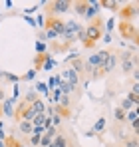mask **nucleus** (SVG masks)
Segmentation results:
<instances>
[{"label": "nucleus", "instance_id": "9d476101", "mask_svg": "<svg viewBox=\"0 0 139 147\" xmlns=\"http://www.w3.org/2000/svg\"><path fill=\"white\" fill-rule=\"evenodd\" d=\"M115 64H117V56L115 54H107L103 64H101V68H99V72H111L115 68Z\"/></svg>", "mask_w": 139, "mask_h": 147}, {"label": "nucleus", "instance_id": "c9c22d12", "mask_svg": "<svg viewBox=\"0 0 139 147\" xmlns=\"http://www.w3.org/2000/svg\"><path fill=\"white\" fill-rule=\"evenodd\" d=\"M103 42L109 44V42H111V34H103Z\"/></svg>", "mask_w": 139, "mask_h": 147}, {"label": "nucleus", "instance_id": "aec40b11", "mask_svg": "<svg viewBox=\"0 0 139 147\" xmlns=\"http://www.w3.org/2000/svg\"><path fill=\"white\" fill-rule=\"evenodd\" d=\"M103 127H105V119H103V117H99V119L95 121V125H93L92 131H93V133H97V131H101Z\"/></svg>", "mask_w": 139, "mask_h": 147}, {"label": "nucleus", "instance_id": "393cba45", "mask_svg": "<svg viewBox=\"0 0 139 147\" xmlns=\"http://www.w3.org/2000/svg\"><path fill=\"white\" fill-rule=\"evenodd\" d=\"M115 119H117V121H121V123L125 121V111H123L121 107H117V109H115Z\"/></svg>", "mask_w": 139, "mask_h": 147}, {"label": "nucleus", "instance_id": "ddd939ff", "mask_svg": "<svg viewBox=\"0 0 139 147\" xmlns=\"http://www.w3.org/2000/svg\"><path fill=\"white\" fill-rule=\"evenodd\" d=\"M72 10L78 14V16H86V10H88V2L86 0H78V2H72Z\"/></svg>", "mask_w": 139, "mask_h": 147}, {"label": "nucleus", "instance_id": "2eb2a0df", "mask_svg": "<svg viewBox=\"0 0 139 147\" xmlns=\"http://www.w3.org/2000/svg\"><path fill=\"white\" fill-rule=\"evenodd\" d=\"M99 6H103V8L111 10V12H117L119 6H121V2H117V0H103V2H99Z\"/></svg>", "mask_w": 139, "mask_h": 147}, {"label": "nucleus", "instance_id": "dca6fc26", "mask_svg": "<svg viewBox=\"0 0 139 147\" xmlns=\"http://www.w3.org/2000/svg\"><path fill=\"white\" fill-rule=\"evenodd\" d=\"M32 105V109H34V113H46V103H44V99H36L34 103H30Z\"/></svg>", "mask_w": 139, "mask_h": 147}, {"label": "nucleus", "instance_id": "4c0bfd02", "mask_svg": "<svg viewBox=\"0 0 139 147\" xmlns=\"http://www.w3.org/2000/svg\"><path fill=\"white\" fill-rule=\"evenodd\" d=\"M137 92H139V86H137V84H133V88H131V94H137Z\"/></svg>", "mask_w": 139, "mask_h": 147}, {"label": "nucleus", "instance_id": "ea45409f", "mask_svg": "<svg viewBox=\"0 0 139 147\" xmlns=\"http://www.w3.org/2000/svg\"><path fill=\"white\" fill-rule=\"evenodd\" d=\"M50 147H54V145H52V143H50Z\"/></svg>", "mask_w": 139, "mask_h": 147}, {"label": "nucleus", "instance_id": "1a4fd4ad", "mask_svg": "<svg viewBox=\"0 0 139 147\" xmlns=\"http://www.w3.org/2000/svg\"><path fill=\"white\" fill-rule=\"evenodd\" d=\"M119 14H121V22H129L131 18L137 16V4H129V6H125V8H121Z\"/></svg>", "mask_w": 139, "mask_h": 147}, {"label": "nucleus", "instance_id": "4be33fe9", "mask_svg": "<svg viewBox=\"0 0 139 147\" xmlns=\"http://www.w3.org/2000/svg\"><path fill=\"white\" fill-rule=\"evenodd\" d=\"M38 92H40V94H48L50 90H48V86L44 82H38V84H36V94H38Z\"/></svg>", "mask_w": 139, "mask_h": 147}, {"label": "nucleus", "instance_id": "f257e3e1", "mask_svg": "<svg viewBox=\"0 0 139 147\" xmlns=\"http://www.w3.org/2000/svg\"><path fill=\"white\" fill-rule=\"evenodd\" d=\"M101 36H103L101 28H97V26L90 24L88 28H84V42H82V44H84L86 48H92L97 40H101Z\"/></svg>", "mask_w": 139, "mask_h": 147}, {"label": "nucleus", "instance_id": "412c9836", "mask_svg": "<svg viewBox=\"0 0 139 147\" xmlns=\"http://www.w3.org/2000/svg\"><path fill=\"white\" fill-rule=\"evenodd\" d=\"M36 99H38V94H36V92H28L26 98H24V101H26V103H34Z\"/></svg>", "mask_w": 139, "mask_h": 147}, {"label": "nucleus", "instance_id": "c85d7f7f", "mask_svg": "<svg viewBox=\"0 0 139 147\" xmlns=\"http://www.w3.org/2000/svg\"><path fill=\"white\" fill-rule=\"evenodd\" d=\"M103 26H105V30H107V34H109V32L113 30V26H115V22H113V20L109 18V20H105V22H103Z\"/></svg>", "mask_w": 139, "mask_h": 147}, {"label": "nucleus", "instance_id": "bb28decb", "mask_svg": "<svg viewBox=\"0 0 139 147\" xmlns=\"http://www.w3.org/2000/svg\"><path fill=\"white\" fill-rule=\"evenodd\" d=\"M127 121H129V123H137V109L129 111V115H127Z\"/></svg>", "mask_w": 139, "mask_h": 147}, {"label": "nucleus", "instance_id": "cd10ccee", "mask_svg": "<svg viewBox=\"0 0 139 147\" xmlns=\"http://www.w3.org/2000/svg\"><path fill=\"white\" fill-rule=\"evenodd\" d=\"M58 84H60V76H54V78L48 82L46 86H48V90H50V88H54V86H58Z\"/></svg>", "mask_w": 139, "mask_h": 147}, {"label": "nucleus", "instance_id": "f704fd0d", "mask_svg": "<svg viewBox=\"0 0 139 147\" xmlns=\"http://www.w3.org/2000/svg\"><path fill=\"white\" fill-rule=\"evenodd\" d=\"M10 145L12 147H26V145H22L20 141H16V139H10Z\"/></svg>", "mask_w": 139, "mask_h": 147}, {"label": "nucleus", "instance_id": "f03ea898", "mask_svg": "<svg viewBox=\"0 0 139 147\" xmlns=\"http://www.w3.org/2000/svg\"><path fill=\"white\" fill-rule=\"evenodd\" d=\"M14 115H16V119H18V121H32L36 113H34V109H32V105H30V103L20 101V103H18V107L14 109Z\"/></svg>", "mask_w": 139, "mask_h": 147}, {"label": "nucleus", "instance_id": "a211bd4d", "mask_svg": "<svg viewBox=\"0 0 139 147\" xmlns=\"http://www.w3.org/2000/svg\"><path fill=\"white\" fill-rule=\"evenodd\" d=\"M18 127H20L22 133H34V125H32L30 121H20V123H18Z\"/></svg>", "mask_w": 139, "mask_h": 147}, {"label": "nucleus", "instance_id": "6ab92c4d", "mask_svg": "<svg viewBox=\"0 0 139 147\" xmlns=\"http://www.w3.org/2000/svg\"><path fill=\"white\" fill-rule=\"evenodd\" d=\"M46 117H48L46 113H36V115H34V119H32L30 123H32L34 127H38V125H42V123L46 121Z\"/></svg>", "mask_w": 139, "mask_h": 147}, {"label": "nucleus", "instance_id": "f8f14e48", "mask_svg": "<svg viewBox=\"0 0 139 147\" xmlns=\"http://www.w3.org/2000/svg\"><path fill=\"white\" fill-rule=\"evenodd\" d=\"M133 70H135V56L123 54V72H133Z\"/></svg>", "mask_w": 139, "mask_h": 147}, {"label": "nucleus", "instance_id": "20e7f679", "mask_svg": "<svg viewBox=\"0 0 139 147\" xmlns=\"http://www.w3.org/2000/svg\"><path fill=\"white\" fill-rule=\"evenodd\" d=\"M82 32V24H78V22H74V20H70L66 22V30H64V38L68 40V42H76L78 40V34Z\"/></svg>", "mask_w": 139, "mask_h": 147}, {"label": "nucleus", "instance_id": "7c9ffc66", "mask_svg": "<svg viewBox=\"0 0 139 147\" xmlns=\"http://www.w3.org/2000/svg\"><path fill=\"white\" fill-rule=\"evenodd\" d=\"M46 36L50 38V40H54V38H58V34H56V32H54L52 28H48V26H46Z\"/></svg>", "mask_w": 139, "mask_h": 147}, {"label": "nucleus", "instance_id": "e433bc0d", "mask_svg": "<svg viewBox=\"0 0 139 147\" xmlns=\"http://www.w3.org/2000/svg\"><path fill=\"white\" fill-rule=\"evenodd\" d=\"M26 22H28V24H32V26H36V22H34V18H30V16H26Z\"/></svg>", "mask_w": 139, "mask_h": 147}, {"label": "nucleus", "instance_id": "72a5a7b5", "mask_svg": "<svg viewBox=\"0 0 139 147\" xmlns=\"http://www.w3.org/2000/svg\"><path fill=\"white\" fill-rule=\"evenodd\" d=\"M34 76H36V70H30V72L24 76V80H34Z\"/></svg>", "mask_w": 139, "mask_h": 147}, {"label": "nucleus", "instance_id": "f3484780", "mask_svg": "<svg viewBox=\"0 0 139 147\" xmlns=\"http://www.w3.org/2000/svg\"><path fill=\"white\" fill-rule=\"evenodd\" d=\"M52 145L54 147H70V141L64 135H56V137L52 139Z\"/></svg>", "mask_w": 139, "mask_h": 147}, {"label": "nucleus", "instance_id": "39448f33", "mask_svg": "<svg viewBox=\"0 0 139 147\" xmlns=\"http://www.w3.org/2000/svg\"><path fill=\"white\" fill-rule=\"evenodd\" d=\"M119 34L125 38V40H137V28L135 24H131V22H121L119 24Z\"/></svg>", "mask_w": 139, "mask_h": 147}, {"label": "nucleus", "instance_id": "9b49d317", "mask_svg": "<svg viewBox=\"0 0 139 147\" xmlns=\"http://www.w3.org/2000/svg\"><path fill=\"white\" fill-rule=\"evenodd\" d=\"M99 2L97 0H92V2H88V10H86V18L88 20H93V18H97V14H99Z\"/></svg>", "mask_w": 139, "mask_h": 147}, {"label": "nucleus", "instance_id": "2f4dec72", "mask_svg": "<svg viewBox=\"0 0 139 147\" xmlns=\"http://www.w3.org/2000/svg\"><path fill=\"white\" fill-rule=\"evenodd\" d=\"M125 147H137V137H133V139H125Z\"/></svg>", "mask_w": 139, "mask_h": 147}, {"label": "nucleus", "instance_id": "c756f323", "mask_svg": "<svg viewBox=\"0 0 139 147\" xmlns=\"http://www.w3.org/2000/svg\"><path fill=\"white\" fill-rule=\"evenodd\" d=\"M50 143H52V139H50V137H46V135H42V137H40V145H42V147H50Z\"/></svg>", "mask_w": 139, "mask_h": 147}, {"label": "nucleus", "instance_id": "7ed1b4c3", "mask_svg": "<svg viewBox=\"0 0 139 147\" xmlns=\"http://www.w3.org/2000/svg\"><path fill=\"white\" fill-rule=\"evenodd\" d=\"M48 6H50V16L60 18V14L68 12L70 8H72V2H68V0H56V2H50Z\"/></svg>", "mask_w": 139, "mask_h": 147}, {"label": "nucleus", "instance_id": "5701e85b", "mask_svg": "<svg viewBox=\"0 0 139 147\" xmlns=\"http://www.w3.org/2000/svg\"><path fill=\"white\" fill-rule=\"evenodd\" d=\"M131 107H135V105H133L127 98H123V101H121V109H123V111H129Z\"/></svg>", "mask_w": 139, "mask_h": 147}, {"label": "nucleus", "instance_id": "a878e982", "mask_svg": "<svg viewBox=\"0 0 139 147\" xmlns=\"http://www.w3.org/2000/svg\"><path fill=\"white\" fill-rule=\"evenodd\" d=\"M40 137H42V135H38V133H32V137H30V143H32L34 147H38V145H40Z\"/></svg>", "mask_w": 139, "mask_h": 147}, {"label": "nucleus", "instance_id": "423d86ee", "mask_svg": "<svg viewBox=\"0 0 139 147\" xmlns=\"http://www.w3.org/2000/svg\"><path fill=\"white\" fill-rule=\"evenodd\" d=\"M48 28H52L58 36H64V30H66V22H62V18H56V16H50L48 18Z\"/></svg>", "mask_w": 139, "mask_h": 147}, {"label": "nucleus", "instance_id": "b1692460", "mask_svg": "<svg viewBox=\"0 0 139 147\" xmlns=\"http://www.w3.org/2000/svg\"><path fill=\"white\" fill-rule=\"evenodd\" d=\"M56 135H58V129H56L54 125H50V127L46 129V137H50V139H54Z\"/></svg>", "mask_w": 139, "mask_h": 147}, {"label": "nucleus", "instance_id": "58836bf2", "mask_svg": "<svg viewBox=\"0 0 139 147\" xmlns=\"http://www.w3.org/2000/svg\"><path fill=\"white\" fill-rule=\"evenodd\" d=\"M4 98H6V94H4V90L0 88V101H4Z\"/></svg>", "mask_w": 139, "mask_h": 147}, {"label": "nucleus", "instance_id": "473e14b6", "mask_svg": "<svg viewBox=\"0 0 139 147\" xmlns=\"http://www.w3.org/2000/svg\"><path fill=\"white\" fill-rule=\"evenodd\" d=\"M36 50H38V54L46 52V44H44V42H38V44H36Z\"/></svg>", "mask_w": 139, "mask_h": 147}, {"label": "nucleus", "instance_id": "6e6552de", "mask_svg": "<svg viewBox=\"0 0 139 147\" xmlns=\"http://www.w3.org/2000/svg\"><path fill=\"white\" fill-rule=\"evenodd\" d=\"M107 54H109L107 50H101V52H97V54H93V56H90V58H88V64H90L92 68H95V70H99Z\"/></svg>", "mask_w": 139, "mask_h": 147}, {"label": "nucleus", "instance_id": "4468645a", "mask_svg": "<svg viewBox=\"0 0 139 147\" xmlns=\"http://www.w3.org/2000/svg\"><path fill=\"white\" fill-rule=\"evenodd\" d=\"M16 103V98H10L6 99L4 103H2V113L4 115H8V117H14V109H12V105Z\"/></svg>", "mask_w": 139, "mask_h": 147}, {"label": "nucleus", "instance_id": "0eeeda50", "mask_svg": "<svg viewBox=\"0 0 139 147\" xmlns=\"http://www.w3.org/2000/svg\"><path fill=\"white\" fill-rule=\"evenodd\" d=\"M60 80L76 88V86H78V82H80V74H78V72H74L72 68H68V70H64V72H62V76H60Z\"/></svg>", "mask_w": 139, "mask_h": 147}]
</instances>
